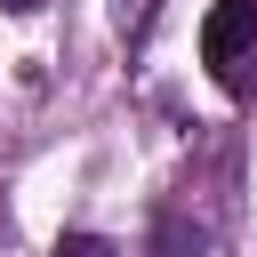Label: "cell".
Wrapping results in <instances>:
<instances>
[{"mask_svg":"<svg viewBox=\"0 0 257 257\" xmlns=\"http://www.w3.org/2000/svg\"><path fill=\"white\" fill-rule=\"evenodd\" d=\"M249 48H257V0H217L209 24H201V56L233 96L249 88Z\"/></svg>","mask_w":257,"mask_h":257,"instance_id":"6da1fadb","label":"cell"},{"mask_svg":"<svg viewBox=\"0 0 257 257\" xmlns=\"http://www.w3.org/2000/svg\"><path fill=\"white\" fill-rule=\"evenodd\" d=\"M185 249H201V225H193V233H185V225H177V217H169V225H161V233H153V257H185Z\"/></svg>","mask_w":257,"mask_h":257,"instance_id":"7a4b0ae2","label":"cell"},{"mask_svg":"<svg viewBox=\"0 0 257 257\" xmlns=\"http://www.w3.org/2000/svg\"><path fill=\"white\" fill-rule=\"evenodd\" d=\"M56 257H120V249H112L104 233H64V241H56Z\"/></svg>","mask_w":257,"mask_h":257,"instance_id":"3957f363","label":"cell"},{"mask_svg":"<svg viewBox=\"0 0 257 257\" xmlns=\"http://www.w3.org/2000/svg\"><path fill=\"white\" fill-rule=\"evenodd\" d=\"M0 8H16V16H32V8H40V0H0Z\"/></svg>","mask_w":257,"mask_h":257,"instance_id":"277c9868","label":"cell"},{"mask_svg":"<svg viewBox=\"0 0 257 257\" xmlns=\"http://www.w3.org/2000/svg\"><path fill=\"white\" fill-rule=\"evenodd\" d=\"M120 16H145V0H120Z\"/></svg>","mask_w":257,"mask_h":257,"instance_id":"5b68a950","label":"cell"}]
</instances>
